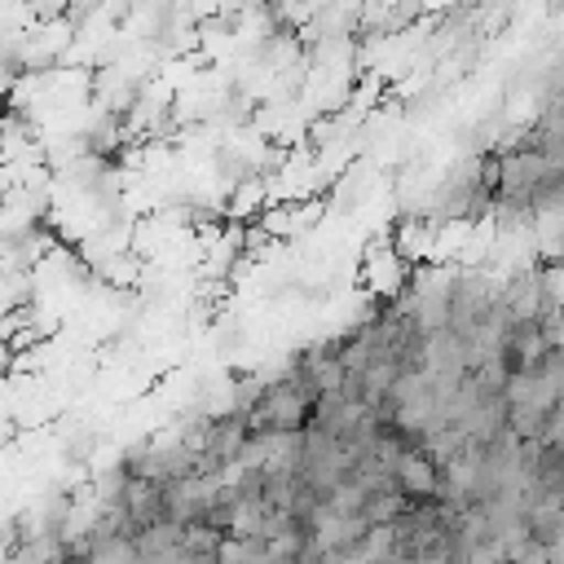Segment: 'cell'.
Segmentation results:
<instances>
[{"mask_svg": "<svg viewBox=\"0 0 564 564\" xmlns=\"http://www.w3.org/2000/svg\"><path fill=\"white\" fill-rule=\"evenodd\" d=\"M498 300H502V308L511 313V322H529V317H542V313L551 308L555 295H551L546 273H538V269H520L516 278L502 282Z\"/></svg>", "mask_w": 564, "mask_h": 564, "instance_id": "1", "label": "cell"}]
</instances>
